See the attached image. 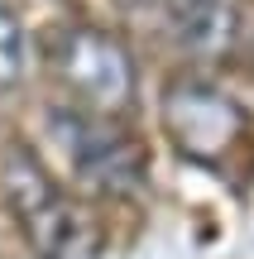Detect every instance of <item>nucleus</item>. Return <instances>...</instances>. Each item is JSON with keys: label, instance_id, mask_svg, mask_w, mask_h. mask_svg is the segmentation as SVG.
<instances>
[{"label": "nucleus", "instance_id": "nucleus-1", "mask_svg": "<svg viewBox=\"0 0 254 259\" xmlns=\"http://www.w3.org/2000/svg\"><path fill=\"white\" fill-rule=\"evenodd\" d=\"M0 192L19 216L24 240L38 259H101V221L82 202L58 192L48 168L24 144H10L0 154Z\"/></svg>", "mask_w": 254, "mask_h": 259}, {"label": "nucleus", "instance_id": "nucleus-2", "mask_svg": "<svg viewBox=\"0 0 254 259\" xmlns=\"http://www.w3.org/2000/svg\"><path fill=\"white\" fill-rule=\"evenodd\" d=\"M48 72L58 77L72 106L96 115H111L120 120L125 111L139 96V72H134V53L111 34V29L96 24H63L48 34L43 44Z\"/></svg>", "mask_w": 254, "mask_h": 259}, {"label": "nucleus", "instance_id": "nucleus-3", "mask_svg": "<svg viewBox=\"0 0 254 259\" xmlns=\"http://www.w3.org/2000/svg\"><path fill=\"white\" fill-rule=\"evenodd\" d=\"M48 135H53V149L63 154V163L91 192L125 197L144 187L149 158H144L139 139H130L111 115L82 111V106H58V111H48Z\"/></svg>", "mask_w": 254, "mask_h": 259}, {"label": "nucleus", "instance_id": "nucleus-4", "mask_svg": "<svg viewBox=\"0 0 254 259\" xmlns=\"http://www.w3.org/2000/svg\"><path fill=\"white\" fill-rule=\"evenodd\" d=\"M163 130L178 144V154L216 163L245 135V111L211 82H173L163 96Z\"/></svg>", "mask_w": 254, "mask_h": 259}, {"label": "nucleus", "instance_id": "nucleus-5", "mask_svg": "<svg viewBox=\"0 0 254 259\" xmlns=\"http://www.w3.org/2000/svg\"><path fill=\"white\" fill-rule=\"evenodd\" d=\"M159 19L173 48L197 58V63H221L240 44L235 0H159Z\"/></svg>", "mask_w": 254, "mask_h": 259}, {"label": "nucleus", "instance_id": "nucleus-6", "mask_svg": "<svg viewBox=\"0 0 254 259\" xmlns=\"http://www.w3.org/2000/svg\"><path fill=\"white\" fill-rule=\"evenodd\" d=\"M29 72V38H24V24L19 15L0 0V92L19 87Z\"/></svg>", "mask_w": 254, "mask_h": 259}]
</instances>
